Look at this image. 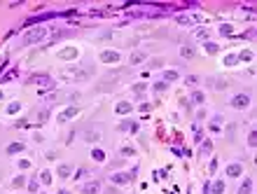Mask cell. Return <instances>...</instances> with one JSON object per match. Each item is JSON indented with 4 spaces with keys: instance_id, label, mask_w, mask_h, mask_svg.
<instances>
[{
    "instance_id": "obj_9",
    "label": "cell",
    "mask_w": 257,
    "mask_h": 194,
    "mask_svg": "<svg viewBox=\"0 0 257 194\" xmlns=\"http://www.w3.org/2000/svg\"><path fill=\"white\" fill-rule=\"evenodd\" d=\"M126 180H128L126 175H115V173H112V183H119V185H124Z\"/></svg>"
},
{
    "instance_id": "obj_10",
    "label": "cell",
    "mask_w": 257,
    "mask_h": 194,
    "mask_svg": "<svg viewBox=\"0 0 257 194\" xmlns=\"http://www.w3.org/2000/svg\"><path fill=\"white\" fill-rule=\"evenodd\" d=\"M75 112H77V110H75V108H70V110H65V112H63V115H61V117H59V119L63 122V119H68V117H73Z\"/></svg>"
},
{
    "instance_id": "obj_8",
    "label": "cell",
    "mask_w": 257,
    "mask_h": 194,
    "mask_svg": "<svg viewBox=\"0 0 257 194\" xmlns=\"http://www.w3.org/2000/svg\"><path fill=\"white\" fill-rule=\"evenodd\" d=\"M238 173H241V166L238 164H231L229 166V175H238Z\"/></svg>"
},
{
    "instance_id": "obj_18",
    "label": "cell",
    "mask_w": 257,
    "mask_h": 194,
    "mask_svg": "<svg viewBox=\"0 0 257 194\" xmlns=\"http://www.w3.org/2000/svg\"><path fill=\"white\" fill-rule=\"evenodd\" d=\"M68 173H70V166L63 164V166H61V175H68Z\"/></svg>"
},
{
    "instance_id": "obj_7",
    "label": "cell",
    "mask_w": 257,
    "mask_h": 194,
    "mask_svg": "<svg viewBox=\"0 0 257 194\" xmlns=\"http://www.w3.org/2000/svg\"><path fill=\"white\" fill-rule=\"evenodd\" d=\"M250 185H253V183H250V180H246V183L241 185V190H238V194H250Z\"/></svg>"
},
{
    "instance_id": "obj_5",
    "label": "cell",
    "mask_w": 257,
    "mask_h": 194,
    "mask_svg": "<svg viewBox=\"0 0 257 194\" xmlns=\"http://www.w3.org/2000/svg\"><path fill=\"white\" fill-rule=\"evenodd\" d=\"M122 131L133 133V131H138V124H136V122H124V124H122Z\"/></svg>"
},
{
    "instance_id": "obj_15",
    "label": "cell",
    "mask_w": 257,
    "mask_h": 194,
    "mask_svg": "<svg viewBox=\"0 0 257 194\" xmlns=\"http://www.w3.org/2000/svg\"><path fill=\"white\" fill-rule=\"evenodd\" d=\"M61 54H63V59H73V54H77V52H75V49H65Z\"/></svg>"
},
{
    "instance_id": "obj_14",
    "label": "cell",
    "mask_w": 257,
    "mask_h": 194,
    "mask_svg": "<svg viewBox=\"0 0 257 194\" xmlns=\"http://www.w3.org/2000/svg\"><path fill=\"white\" fill-rule=\"evenodd\" d=\"M206 52H210V54H215V52H218V45H213V42L208 45V42H206Z\"/></svg>"
},
{
    "instance_id": "obj_13",
    "label": "cell",
    "mask_w": 257,
    "mask_h": 194,
    "mask_svg": "<svg viewBox=\"0 0 257 194\" xmlns=\"http://www.w3.org/2000/svg\"><path fill=\"white\" fill-rule=\"evenodd\" d=\"M182 56H185V59H192V56H194V49H187V47H182Z\"/></svg>"
},
{
    "instance_id": "obj_17",
    "label": "cell",
    "mask_w": 257,
    "mask_h": 194,
    "mask_svg": "<svg viewBox=\"0 0 257 194\" xmlns=\"http://www.w3.org/2000/svg\"><path fill=\"white\" fill-rule=\"evenodd\" d=\"M19 150H24V145H17V143L9 145V152H19Z\"/></svg>"
},
{
    "instance_id": "obj_12",
    "label": "cell",
    "mask_w": 257,
    "mask_h": 194,
    "mask_svg": "<svg viewBox=\"0 0 257 194\" xmlns=\"http://www.w3.org/2000/svg\"><path fill=\"white\" fill-rule=\"evenodd\" d=\"M35 82H37V84H45V87H52V80H49V77H37Z\"/></svg>"
},
{
    "instance_id": "obj_2",
    "label": "cell",
    "mask_w": 257,
    "mask_h": 194,
    "mask_svg": "<svg viewBox=\"0 0 257 194\" xmlns=\"http://www.w3.org/2000/svg\"><path fill=\"white\" fill-rule=\"evenodd\" d=\"M248 103H250V98H248V96H243V94H241V96H236L234 101H231V105H234V108H246Z\"/></svg>"
},
{
    "instance_id": "obj_4",
    "label": "cell",
    "mask_w": 257,
    "mask_h": 194,
    "mask_svg": "<svg viewBox=\"0 0 257 194\" xmlns=\"http://www.w3.org/2000/svg\"><path fill=\"white\" fill-rule=\"evenodd\" d=\"M98 187H101L98 183H87V185L82 187V192L84 194H94V192H98Z\"/></svg>"
},
{
    "instance_id": "obj_11",
    "label": "cell",
    "mask_w": 257,
    "mask_h": 194,
    "mask_svg": "<svg viewBox=\"0 0 257 194\" xmlns=\"http://www.w3.org/2000/svg\"><path fill=\"white\" fill-rule=\"evenodd\" d=\"M128 110H131V105H128V103H119V105H117V112H122V115H124V112H128Z\"/></svg>"
},
{
    "instance_id": "obj_3",
    "label": "cell",
    "mask_w": 257,
    "mask_h": 194,
    "mask_svg": "<svg viewBox=\"0 0 257 194\" xmlns=\"http://www.w3.org/2000/svg\"><path fill=\"white\" fill-rule=\"evenodd\" d=\"M101 59H103L105 63H112V61H117V59H119V54H117V52H103V54H101Z\"/></svg>"
},
{
    "instance_id": "obj_6",
    "label": "cell",
    "mask_w": 257,
    "mask_h": 194,
    "mask_svg": "<svg viewBox=\"0 0 257 194\" xmlns=\"http://www.w3.org/2000/svg\"><path fill=\"white\" fill-rule=\"evenodd\" d=\"M140 61H145V54H143V52H136V54L131 56V63H140Z\"/></svg>"
},
{
    "instance_id": "obj_19",
    "label": "cell",
    "mask_w": 257,
    "mask_h": 194,
    "mask_svg": "<svg viewBox=\"0 0 257 194\" xmlns=\"http://www.w3.org/2000/svg\"><path fill=\"white\" fill-rule=\"evenodd\" d=\"M94 159H98V162L103 159V152H101V150H94Z\"/></svg>"
},
{
    "instance_id": "obj_1",
    "label": "cell",
    "mask_w": 257,
    "mask_h": 194,
    "mask_svg": "<svg viewBox=\"0 0 257 194\" xmlns=\"http://www.w3.org/2000/svg\"><path fill=\"white\" fill-rule=\"evenodd\" d=\"M45 35H47V31H45V28H37V31L28 33V37H26L24 42H26V45H31V42H37V40H42Z\"/></svg>"
},
{
    "instance_id": "obj_16",
    "label": "cell",
    "mask_w": 257,
    "mask_h": 194,
    "mask_svg": "<svg viewBox=\"0 0 257 194\" xmlns=\"http://www.w3.org/2000/svg\"><path fill=\"white\" fill-rule=\"evenodd\" d=\"M222 190H225V185H222V183H218V185L213 187V192H215V194H222Z\"/></svg>"
}]
</instances>
